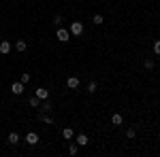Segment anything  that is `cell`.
<instances>
[{
  "label": "cell",
  "mask_w": 160,
  "mask_h": 157,
  "mask_svg": "<svg viewBox=\"0 0 160 157\" xmlns=\"http://www.w3.org/2000/svg\"><path fill=\"white\" fill-rule=\"evenodd\" d=\"M17 142H19V134L11 132V134H9V145H17Z\"/></svg>",
  "instance_id": "cell-12"
},
{
  "label": "cell",
  "mask_w": 160,
  "mask_h": 157,
  "mask_svg": "<svg viewBox=\"0 0 160 157\" xmlns=\"http://www.w3.org/2000/svg\"><path fill=\"white\" fill-rule=\"evenodd\" d=\"M56 36H58V40H60V43H68V36H71V34H68V30L60 28V30L56 32Z\"/></svg>",
  "instance_id": "cell-2"
},
{
  "label": "cell",
  "mask_w": 160,
  "mask_h": 157,
  "mask_svg": "<svg viewBox=\"0 0 160 157\" xmlns=\"http://www.w3.org/2000/svg\"><path fill=\"white\" fill-rule=\"evenodd\" d=\"M34 96H37V98H41V100H47V98H49V91H47L45 87H38V89H37V94H34Z\"/></svg>",
  "instance_id": "cell-7"
},
{
  "label": "cell",
  "mask_w": 160,
  "mask_h": 157,
  "mask_svg": "<svg viewBox=\"0 0 160 157\" xmlns=\"http://www.w3.org/2000/svg\"><path fill=\"white\" fill-rule=\"evenodd\" d=\"M26 142L34 146V145L38 142V134H37V132H28V134H26Z\"/></svg>",
  "instance_id": "cell-4"
},
{
  "label": "cell",
  "mask_w": 160,
  "mask_h": 157,
  "mask_svg": "<svg viewBox=\"0 0 160 157\" xmlns=\"http://www.w3.org/2000/svg\"><path fill=\"white\" fill-rule=\"evenodd\" d=\"M62 136H64L66 140H73V136H75L73 127H64V130H62Z\"/></svg>",
  "instance_id": "cell-8"
},
{
  "label": "cell",
  "mask_w": 160,
  "mask_h": 157,
  "mask_svg": "<svg viewBox=\"0 0 160 157\" xmlns=\"http://www.w3.org/2000/svg\"><path fill=\"white\" fill-rule=\"evenodd\" d=\"M96 89H98V83H96V81H92V83L88 85V94H94Z\"/></svg>",
  "instance_id": "cell-13"
},
{
  "label": "cell",
  "mask_w": 160,
  "mask_h": 157,
  "mask_svg": "<svg viewBox=\"0 0 160 157\" xmlns=\"http://www.w3.org/2000/svg\"><path fill=\"white\" fill-rule=\"evenodd\" d=\"M11 91L15 94V96H19V94H24V83H22V81H15V83L11 85Z\"/></svg>",
  "instance_id": "cell-3"
},
{
  "label": "cell",
  "mask_w": 160,
  "mask_h": 157,
  "mask_svg": "<svg viewBox=\"0 0 160 157\" xmlns=\"http://www.w3.org/2000/svg\"><path fill=\"white\" fill-rule=\"evenodd\" d=\"M154 53H156V55H160V40H156V43H154Z\"/></svg>",
  "instance_id": "cell-20"
},
{
  "label": "cell",
  "mask_w": 160,
  "mask_h": 157,
  "mask_svg": "<svg viewBox=\"0 0 160 157\" xmlns=\"http://www.w3.org/2000/svg\"><path fill=\"white\" fill-rule=\"evenodd\" d=\"M92 21H94L96 25H100V24H102V15H94V19H92Z\"/></svg>",
  "instance_id": "cell-18"
},
{
  "label": "cell",
  "mask_w": 160,
  "mask_h": 157,
  "mask_svg": "<svg viewBox=\"0 0 160 157\" xmlns=\"http://www.w3.org/2000/svg\"><path fill=\"white\" fill-rule=\"evenodd\" d=\"M30 106H34V109H37V106H41V98L32 96V98H30Z\"/></svg>",
  "instance_id": "cell-14"
},
{
  "label": "cell",
  "mask_w": 160,
  "mask_h": 157,
  "mask_svg": "<svg viewBox=\"0 0 160 157\" xmlns=\"http://www.w3.org/2000/svg\"><path fill=\"white\" fill-rule=\"evenodd\" d=\"M53 24H62V15H56L53 17Z\"/></svg>",
  "instance_id": "cell-21"
},
{
  "label": "cell",
  "mask_w": 160,
  "mask_h": 157,
  "mask_svg": "<svg viewBox=\"0 0 160 157\" xmlns=\"http://www.w3.org/2000/svg\"><path fill=\"white\" fill-rule=\"evenodd\" d=\"M81 32H83V24H81V21H73V24H71V34L79 36Z\"/></svg>",
  "instance_id": "cell-1"
},
{
  "label": "cell",
  "mask_w": 160,
  "mask_h": 157,
  "mask_svg": "<svg viewBox=\"0 0 160 157\" xmlns=\"http://www.w3.org/2000/svg\"><path fill=\"white\" fill-rule=\"evenodd\" d=\"M68 155H77V145H68Z\"/></svg>",
  "instance_id": "cell-17"
},
{
  "label": "cell",
  "mask_w": 160,
  "mask_h": 157,
  "mask_svg": "<svg viewBox=\"0 0 160 157\" xmlns=\"http://www.w3.org/2000/svg\"><path fill=\"white\" fill-rule=\"evenodd\" d=\"M9 51H11V43H9V40H0V53L7 55Z\"/></svg>",
  "instance_id": "cell-6"
},
{
  "label": "cell",
  "mask_w": 160,
  "mask_h": 157,
  "mask_svg": "<svg viewBox=\"0 0 160 157\" xmlns=\"http://www.w3.org/2000/svg\"><path fill=\"white\" fill-rule=\"evenodd\" d=\"M15 49H17L19 53H24L26 49H28V43H26V40H17V43H15Z\"/></svg>",
  "instance_id": "cell-9"
},
{
  "label": "cell",
  "mask_w": 160,
  "mask_h": 157,
  "mask_svg": "<svg viewBox=\"0 0 160 157\" xmlns=\"http://www.w3.org/2000/svg\"><path fill=\"white\" fill-rule=\"evenodd\" d=\"M88 142H90V140H88L86 134H79V136H77V145H79V146H86Z\"/></svg>",
  "instance_id": "cell-10"
},
{
  "label": "cell",
  "mask_w": 160,
  "mask_h": 157,
  "mask_svg": "<svg viewBox=\"0 0 160 157\" xmlns=\"http://www.w3.org/2000/svg\"><path fill=\"white\" fill-rule=\"evenodd\" d=\"M135 136H137L135 127H128V130H126V138H135Z\"/></svg>",
  "instance_id": "cell-15"
},
{
  "label": "cell",
  "mask_w": 160,
  "mask_h": 157,
  "mask_svg": "<svg viewBox=\"0 0 160 157\" xmlns=\"http://www.w3.org/2000/svg\"><path fill=\"white\" fill-rule=\"evenodd\" d=\"M19 81H22V83H28V81H30V74H28V72H24V74H22V79H19Z\"/></svg>",
  "instance_id": "cell-19"
},
{
  "label": "cell",
  "mask_w": 160,
  "mask_h": 157,
  "mask_svg": "<svg viewBox=\"0 0 160 157\" xmlns=\"http://www.w3.org/2000/svg\"><path fill=\"white\" fill-rule=\"evenodd\" d=\"M111 123H113V125H122V123H124L122 115H120V113H115V115L111 117Z\"/></svg>",
  "instance_id": "cell-11"
},
{
  "label": "cell",
  "mask_w": 160,
  "mask_h": 157,
  "mask_svg": "<svg viewBox=\"0 0 160 157\" xmlns=\"http://www.w3.org/2000/svg\"><path fill=\"white\" fill-rule=\"evenodd\" d=\"M143 66H145L148 70H152V68H154V60H145V62H143Z\"/></svg>",
  "instance_id": "cell-16"
},
{
  "label": "cell",
  "mask_w": 160,
  "mask_h": 157,
  "mask_svg": "<svg viewBox=\"0 0 160 157\" xmlns=\"http://www.w3.org/2000/svg\"><path fill=\"white\" fill-rule=\"evenodd\" d=\"M66 85H68V89H77L79 87V76H68L66 79Z\"/></svg>",
  "instance_id": "cell-5"
}]
</instances>
